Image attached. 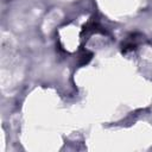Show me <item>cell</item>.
<instances>
[{
	"instance_id": "cell-1",
	"label": "cell",
	"mask_w": 152,
	"mask_h": 152,
	"mask_svg": "<svg viewBox=\"0 0 152 152\" xmlns=\"http://www.w3.org/2000/svg\"><path fill=\"white\" fill-rule=\"evenodd\" d=\"M137 46V42L135 39L132 37V38H128L124 44H122V51H128V50H134Z\"/></svg>"
}]
</instances>
